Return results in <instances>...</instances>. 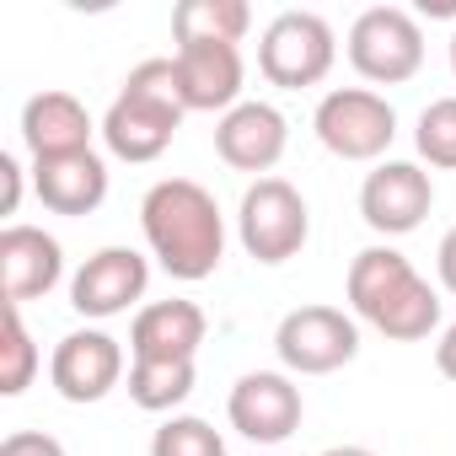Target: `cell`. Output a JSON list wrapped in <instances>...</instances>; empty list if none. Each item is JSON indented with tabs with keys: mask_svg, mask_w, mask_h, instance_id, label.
Wrapping results in <instances>:
<instances>
[{
	"mask_svg": "<svg viewBox=\"0 0 456 456\" xmlns=\"http://www.w3.org/2000/svg\"><path fill=\"white\" fill-rule=\"evenodd\" d=\"M140 232H145L151 258L183 285L209 280L225 258V215H220L215 193L193 177H161L145 188Z\"/></svg>",
	"mask_w": 456,
	"mask_h": 456,
	"instance_id": "6da1fadb",
	"label": "cell"
},
{
	"mask_svg": "<svg viewBox=\"0 0 456 456\" xmlns=\"http://www.w3.org/2000/svg\"><path fill=\"white\" fill-rule=\"evenodd\" d=\"M344 296H349L354 322L376 328L392 344H419V338H429L440 328V296H435V285L397 248H387V242L354 253Z\"/></svg>",
	"mask_w": 456,
	"mask_h": 456,
	"instance_id": "7a4b0ae2",
	"label": "cell"
},
{
	"mask_svg": "<svg viewBox=\"0 0 456 456\" xmlns=\"http://www.w3.org/2000/svg\"><path fill=\"white\" fill-rule=\"evenodd\" d=\"M183 118H188V102L177 86V65L172 60H140L102 113V140L118 161L145 167L177 140Z\"/></svg>",
	"mask_w": 456,
	"mask_h": 456,
	"instance_id": "3957f363",
	"label": "cell"
},
{
	"mask_svg": "<svg viewBox=\"0 0 456 456\" xmlns=\"http://www.w3.org/2000/svg\"><path fill=\"white\" fill-rule=\"evenodd\" d=\"M237 237H242L253 264H269V269L290 264L312 237V209H306L301 188L285 177L248 183V193L237 204Z\"/></svg>",
	"mask_w": 456,
	"mask_h": 456,
	"instance_id": "277c9868",
	"label": "cell"
},
{
	"mask_svg": "<svg viewBox=\"0 0 456 456\" xmlns=\"http://www.w3.org/2000/svg\"><path fill=\"white\" fill-rule=\"evenodd\" d=\"M312 129H317L322 151L338 161H387V151L397 140V108L370 86H333L317 102Z\"/></svg>",
	"mask_w": 456,
	"mask_h": 456,
	"instance_id": "5b68a950",
	"label": "cell"
},
{
	"mask_svg": "<svg viewBox=\"0 0 456 456\" xmlns=\"http://www.w3.org/2000/svg\"><path fill=\"white\" fill-rule=\"evenodd\" d=\"M333 60H338V38H333L328 17H317V12H280L258 38V70L280 92L322 86Z\"/></svg>",
	"mask_w": 456,
	"mask_h": 456,
	"instance_id": "8992f818",
	"label": "cell"
},
{
	"mask_svg": "<svg viewBox=\"0 0 456 456\" xmlns=\"http://www.w3.org/2000/svg\"><path fill=\"white\" fill-rule=\"evenodd\" d=\"M349 65L370 86H403L424 70V28L403 6H370L349 28Z\"/></svg>",
	"mask_w": 456,
	"mask_h": 456,
	"instance_id": "52a82bcc",
	"label": "cell"
},
{
	"mask_svg": "<svg viewBox=\"0 0 456 456\" xmlns=\"http://www.w3.org/2000/svg\"><path fill=\"white\" fill-rule=\"evenodd\" d=\"M274 354L290 376H333L360 354V322L338 306H296L274 328Z\"/></svg>",
	"mask_w": 456,
	"mask_h": 456,
	"instance_id": "ba28073f",
	"label": "cell"
},
{
	"mask_svg": "<svg viewBox=\"0 0 456 456\" xmlns=\"http://www.w3.org/2000/svg\"><path fill=\"white\" fill-rule=\"evenodd\" d=\"M225 419H232V429L242 440H253L258 451L285 445L306 419V397H301L290 370H248V376H237L232 397H225Z\"/></svg>",
	"mask_w": 456,
	"mask_h": 456,
	"instance_id": "9c48e42d",
	"label": "cell"
},
{
	"mask_svg": "<svg viewBox=\"0 0 456 456\" xmlns=\"http://www.w3.org/2000/svg\"><path fill=\"white\" fill-rule=\"evenodd\" d=\"M435 209V177L419 161H376L360 183V215L376 237H408Z\"/></svg>",
	"mask_w": 456,
	"mask_h": 456,
	"instance_id": "30bf717a",
	"label": "cell"
},
{
	"mask_svg": "<svg viewBox=\"0 0 456 456\" xmlns=\"http://www.w3.org/2000/svg\"><path fill=\"white\" fill-rule=\"evenodd\" d=\"M285 145H290L285 113L274 102H258V97H242L232 113H220V124H215V156L232 172H253V183L274 177Z\"/></svg>",
	"mask_w": 456,
	"mask_h": 456,
	"instance_id": "8fae6325",
	"label": "cell"
},
{
	"mask_svg": "<svg viewBox=\"0 0 456 456\" xmlns=\"http://www.w3.org/2000/svg\"><path fill=\"white\" fill-rule=\"evenodd\" d=\"M49 381L65 403H102L124 381V344L102 328H76L54 344Z\"/></svg>",
	"mask_w": 456,
	"mask_h": 456,
	"instance_id": "7c38bea8",
	"label": "cell"
},
{
	"mask_svg": "<svg viewBox=\"0 0 456 456\" xmlns=\"http://www.w3.org/2000/svg\"><path fill=\"white\" fill-rule=\"evenodd\" d=\"M60 280H65V248L44 225L12 220L6 232H0V301L6 306L44 301Z\"/></svg>",
	"mask_w": 456,
	"mask_h": 456,
	"instance_id": "4fadbf2b",
	"label": "cell"
},
{
	"mask_svg": "<svg viewBox=\"0 0 456 456\" xmlns=\"http://www.w3.org/2000/svg\"><path fill=\"white\" fill-rule=\"evenodd\" d=\"M145 285H151V264L134 248H97L76 269V280H70V306L81 317H97L102 322V317L129 312L145 296Z\"/></svg>",
	"mask_w": 456,
	"mask_h": 456,
	"instance_id": "5bb4252c",
	"label": "cell"
},
{
	"mask_svg": "<svg viewBox=\"0 0 456 456\" xmlns=\"http://www.w3.org/2000/svg\"><path fill=\"white\" fill-rule=\"evenodd\" d=\"M172 65H177L188 113H232L242 102L248 65H242L237 44H177Z\"/></svg>",
	"mask_w": 456,
	"mask_h": 456,
	"instance_id": "9a60e30c",
	"label": "cell"
},
{
	"mask_svg": "<svg viewBox=\"0 0 456 456\" xmlns=\"http://www.w3.org/2000/svg\"><path fill=\"white\" fill-rule=\"evenodd\" d=\"M92 134H97V124L76 92H33L22 102V145L33 161L92 151Z\"/></svg>",
	"mask_w": 456,
	"mask_h": 456,
	"instance_id": "2e32d148",
	"label": "cell"
},
{
	"mask_svg": "<svg viewBox=\"0 0 456 456\" xmlns=\"http://www.w3.org/2000/svg\"><path fill=\"white\" fill-rule=\"evenodd\" d=\"M209 333L199 301H151L129 322V360H193Z\"/></svg>",
	"mask_w": 456,
	"mask_h": 456,
	"instance_id": "e0dca14e",
	"label": "cell"
},
{
	"mask_svg": "<svg viewBox=\"0 0 456 456\" xmlns=\"http://www.w3.org/2000/svg\"><path fill=\"white\" fill-rule=\"evenodd\" d=\"M33 193H38V204L54 209V215H92V209L108 199V161H102L97 151L33 161Z\"/></svg>",
	"mask_w": 456,
	"mask_h": 456,
	"instance_id": "ac0fdd59",
	"label": "cell"
},
{
	"mask_svg": "<svg viewBox=\"0 0 456 456\" xmlns=\"http://www.w3.org/2000/svg\"><path fill=\"white\" fill-rule=\"evenodd\" d=\"M253 28L248 0H177L172 38L177 44H242Z\"/></svg>",
	"mask_w": 456,
	"mask_h": 456,
	"instance_id": "d6986e66",
	"label": "cell"
},
{
	"mask_svg": "<svg viewBox=\"0 0 456 456\" xmlns=\"http://www.w3.org/2000/svg\"><path fill=\"white\" fill-rule=\"evenodd\" d=\"M193 360H129V397L145 413H172L177 403L193 397Z\"/></svg>",
	"mask_w": 456,
	"mask_h": 456,
	"instance_id": "ffe728a7",
	"label": "cell"
},
{
	"mask_svg": "<svg viewBox=\"0 0 456 456\" xmlns=\"http://www.w3.org/2000/svg\"><path fill=\"white\" fill-rule=\"evenodd\" d=\"M38 376V344L22 322V306L0 312V397H22Z\"/></svg>",
	"mask_w": 456,
	"mask_h": 456,
	"instance_id": "44dd1931",
	"label": "cell"
},
{
	"mask_svg": "<svg viewBox=\"0 0 456 456\" xmlns=\"http://www.w3.org/2000/svg\"><path fill=\"white\" fill-rule=\"evenodd\" d=\"M151 456H225V440L199 413H167L151 435Z\"/></svg>",
	"mask_w": 456,
	"mask_h": 456,
	"instance_id": "7402d4cb",
	"label": "cell"
},
{
	"mask_svg": "<svg viewBox=\"0 0 456 456\" xmlns=\"http://www.w3.org/2000/svg\"><path fill=\"white\" fill-rule=\"evenodd\" d=\"M413 145H419V156H424L435 172H456V97H435V102L419 113Z\"/></svg>",
	"mask_w": 456,
	"mask_h": 456,
	"instance_id": "603a6c76",
	"label": "cell"
},
{
	"mask_svg": "<svg viewBox=\"0 0 456 456\" xmlns=\"http://www.w3.org/2000/svg\"><path fill=\"white\" fill-rule=\"evenodd\" d=\"M0 456H65V445L44 429H17V435L0 440Z\"/></svg>",
	"mask_w": 456,
	"mask_h": 456,
	"instance_id": "cb8c5ba5",
	"label": "cell"
},
{
	"mask_svg": "<svg viewBox=\"0 0 456 456\" xmlns=\"http://www.w3.org/2000/svg\"><path fill=\"white\" fill-rule=\"evenodd\" d=\"M0 183H6L0 215H17V204H22V161H17V156H0Z\"/></svg>",
	"mask_w": 456,
	"mask_h": 456,
	"instance_id": "d4e9b609",
	"label": "cell"
},
{
	"mask_svg": "<svg viewBox=\"0 0 456 456\" xmlns=\"http://www.w3.org/2000/svg\"><path fill=\"white\" fill-rule=\"evenodd\" d=\"M435 269H440V285L456 296V225L440 237V248H435Z\"/></svg>",
	"mask_w": 456,
	"mask_h": 456,
	"instance_id": "484cf974",
	"label": "cell"
},
{
	"mask_svg": "<svg viewBox=\"0 0 456 456\" xmlns=\"http://www.w3.org/2000/svg\"><path fill=\"white\" fill-rule=\"evenodd\" d=\"M435 365H440L445 381H456V322L440 328V338H435Z\"/></svg>",
	"mask_w": 456,
	"mask_h": 456,
	"instance_id": "4316f807",
	"label": "cell"
},
{
	"mask_svg": "<svg viewBox=\"0 0 456 456\" xmlns=\"http://www.w3.org/2000/svg\"><path fill=\"white\" fill-rule=\"evenodd\" d=\"M322 456H376V451L370 445H328Z\"/></svg>",
	"mask_w": 456,
	"mask_h": 456,
	"instance_id": "83f0119b",
	"label": "cell"
},
{
	"mask_svg": "<svg viewBox=\"0 0 456 456\" xmlns=\"http://www.w3.org/2000/svg\"><path fill=\"white\" fill-rule=\"evenodd\" d=\"M451 76H456V33H451Z\"/></svg>",
	"mask_w": 456,
	"mask_h": 456,
	"instance_id": "f1b7e54d",
	"label": "cell"
},
{
	"mask_svg": "<svg viewBox=\"0 0 456 456\" xmlns=\"http://www.w3.org/2000/svg\"><path fill=\"white\" fill-rule=\"evenodd\" d=\"M253 456H269V451H253Z\"/></svg>",
	"mask_w": 456,
	"mask_h": 456,
	"instance_id": "f546056e",
	"label": "cell"
}]
</instances>
